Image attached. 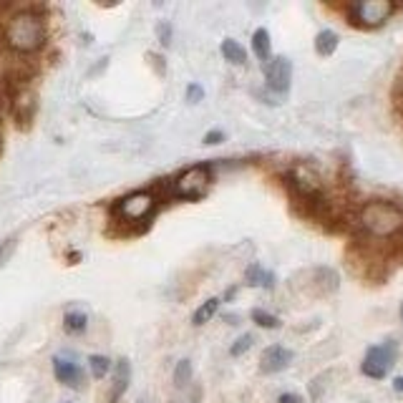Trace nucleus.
Returning a JSON list of instances; mask_svg holds the SVG:
<instances>
[{
	"label": "nucleus",
	"mask_w": 403,
	"mask_h": 403,
	"mask_svg": "<svg viewBox=\"0 0 403 403\" xmlns=\"http://www.w3.org/2000/svg\"><path fill=\"white\" fill-rule=\"evenodd\" d=\"M217 308H219V298H210V300H205V303L199 305L197 310H194V315H192V323L194 325H205V323H210L212 317H214V313H217Z\"/></svg>",
	"instance_id": "obj_18"
},
{
	"label": "nucleus",
	"mask_w": 403,
	"mask_h": 403,
	"mask_svg": "<svg viewBox=\"0 0 403 403\" xmlns=\"http://www.w3.org/2000/svg\"><path fill=\"white\" fill-rule=\"evenodd\" d=\"M252 320H255L260 328H264V331H275V328L283 325L278 315H272V313L262 310V308H255V310H252Z\"/></svg>",
	"instance_id": "obj_20"
},
{
	"label": "nucleus",
	"mask_w": 403,
	"mask_h": 403,
	"mask_svg": "<svg viewBox=\"0 0 403 403\" xmlns=\"http://www.w3.org/2000/svg\"><path fill=\"white\" fill-rule=\"evenodd\" d=\"M401 320H403V303H401Z\"/></svg>",
	"instance_id": "obj_31"
},
{
	"label": "nucleus",
	"mask_w": 403,
	"mask_h": 403,
	"mask_svg": "<svg viewBox=\"0 0 403 403\" xmlns=\"http://www.w3.org/2000/svg\"><path fill=\"white\" fill-rule=\"evenodd\" d=\"M393 13H396V6L388 3V0H363V3L348 6V18L361 28L384 26Z\"/></svg>",
	"instance_id": "obj_5"
},
{
	"label": "nucleus",
	"mask_w": 403,
	"mask_h": 403,
	"mask_svg": "<svg viewBox=\"0 0 403 403\" xmlns=\"http://www.w3.org/2000/svg\"><path fill=\"white\" fill-rule=\"evenodd\" d=\"M154 212H157V197H154L149 189L126 194L124 199H119V202L113 205V214H116L119 222H124V225H141V222H149Z\"/></svg>",
	"instance_id": "obj_3"
},
{
	"label": "nucleus",
	"mask_w": 403,
	"mask_h": 403,
	"mask_svg": "<svg viewBox=\"0 0 403 403\" xmlns=\"http://www.w3.org/2000/svg\"><path fill=\"white\" fill-rule=\"evenodd\" d=\"M157 33H159V40H161V46H169V43H172V26H169L166 20H161L157 26Z\"/></svg>",
	"instance_id": "obj_25"
},
{
	"label": "nucleus",
	"mask_w": 403,
	"mask_h": 403,
	"mask_svg": "<svg viewBox=\"0 0 403 403\" xmlns=\"http://www.w3.org/2000/svg\"><path fill=\"white\" fill-rule=\"evenodd\" d=\"M15 242H18L15 237L6 239V242H0V267H3V264L10 260V255L15 252Z\"/></svg>",
	"instance_id": "obj_23"
},
{
	"label": "nucleus",
	"mask_w": 403,
	"mask_h": 403,
	"mask_svg": "<svg viewBox=\"0 0 403 403\" xmlns=\"http://www.w3.org/2000/svg\"><path fill=\"white\" fill-rule=\"evenodd\" d=\"M393 388H396L398 393H403V376H398L396 381H393Z\"/></svg>",
	"instance_id": "obj_29"
},
{
	"label": "nucleus",
	"mask_w": 403,
	"mask_h": 403,
	"mask_svg": "<svg viewBox=\"0 0 403 403\" xmlns=\"http://www.w3.org/2000/svg\"><path fill=\"white\" fill-rule=\"evenodd\" d=\"M53 373L58 378V384L68 386V388H81L84 386V370L76 361L71 358H63V356H56L53 358Z\"/></svg>",
	"instance_id": "obj_8"
},
{
	"label": "nucleus",
	"mask_w": 403,
	"mask_h": 403,
	"mask_svg": "<svg viewBox=\"0 0 403 403\" xmlns=\"http://www.w3.org/2000/svg\"><path fill=\"white\" fill-rule=\"evenodd\" d=\"M264 81L267 88L275 93H287L292 81V63L287 56H275L264 63Z\"/></svg>",
	"instance_id": "obj_7"
},
{
	"label": "nucleus",
	"mask_w": 403,
	"mask_h": 403,
	"mask_svg": "<svg viewBox=\"0 0 403 403\" xmlns=\"http://www.w3.org/2000/svg\"><path fill=\"white\" fill-rule=\"evenodd\" d=\"M212 187V166L210 164H194L174 179L172 192L179 199H202Z\"/></svg>",
	"instance_id": "obj_4"
},
{
	"label": "nucleus",
	"mask_w": 403,
	"mask_h": 403,
	"mask_svg": "<svg viewBox=\"0 0 403 403\" xmlns=\"http://www.w3.org/2000/svg\"><path fill=\"white\" fill-rule=\"evenodd\" d=\"M252 51L258 56L260 61H270V33L264 31V28H258L255 33H252Z\"/></svg>",
	"instance_id": "obj_16"
},
{
	"label": "nucleus",
	"mask_w": 403,
	"mask_h": 403,
	"mask_svg": "<svg viewBox=\"0 0 403 403\" xmlns=\"http://www.w3.org/2000/svg\"><path fill=\"white\" fill-rule=\"evenodd\" d=\"M278 403H305V401H303V396H300V393H283Z\"/></svg>",
	"instance_id": "obj_27"
},
{
	"label": "nucleus",
	"mask_w": 403,
	"mask_h": 403,
	"mask_svg": "<svg viewBox=\"0 0 403 403\" xmlns=\"http://www.w3.org/2000/svg\"><path fill=\"white\" fill-rule=\"evenodd\" d=\"M252 343H255V335L252 333H245V335H239L235 343H232V348H230V356L232 358H239V356H245L247 351L252 348Z\"/></svg>",
	"instance_id": "obj_22"
},
{
	"label": "nucleus",
	"mask_w": 403,
	"mask_h": 403,
	"mask_svg": "<svg viewBox=\"0 0 403 403\" xmlns=\"http://www.w3.org/2000/svg\"><path fill=\"white\" fill-rule=\"evenodd\" d=\"M356 225L373 239H393L403 232V210L388 199H370L358 210Z\"/></svg>",
	"instance_id": "obj_2"
},
{
	"label": "nucleus",
	"mask_w": 403,
	"mask_h": 403,
	"mask_svg": "<svg viewBox=\"0 0 403 403\" xmlns=\"http://www.w3.org/2000/svg\"><path fill=\"white\" fill-rule=\"evenodd\" d=\"M86 328H88L86 313L68 310L66 315H63V331H66L68 335H81V333H86Z\"/></svg>",
	"instance_id": "obj_13"
},
{
	"label": "nucleus",
	"mask_w": 403,
	"mask_h": 403,
	"mask_svg": "<svg viewBox=\"0 0 403 403\" xmlns=\"http://www.w3.org/2000/svg\"><path fill=\"white\" fill-rule=\"evenodd\" d=\"M202 99H205V88L199 86V84H189L187 86V101L189 104H199Z\"/></svg>",
	"instance_id": "obj_24"
},
{
	"label": "nucleus",
	"mask_w": 403,
	"mask_h": 403,
	"mask_svg": "<svg viewBox=\"0 0 403 403\" xmlns=\"http://www.w3.org/2000/svg\"><path fill=\"white\" fill-rule=\"evenodd\" d=\"M13 113L20 126H28L35 116V93L28 86H18L13 93Z\"/></svg>",
	"instance_id": "obj_10"
},
{
	"label": "nucleus",
	"mask_w": 403,
	"mask_h": 403,
	"mask_svg": "<svg viewBox=\"0 0 403 403\" xmlns=\"http://www.w3.org/2000/svg\"><path fill=\"white\" fill-rule=\"evenodd\" d=\"M0 141H3V129H0Z\"/></svg>",
	"instance_id": "obj_32"
},
{
	"label": "nucleus",
	"mask_w": 403,
	"mask_h": 403,
	"mask_svg": "<svg viewBox=\"0 0 403 403\" xmlns=\"http://www.w3.org/2000/svg\"><path fill=\"white\" fill-rule=\"evenodd\" d=\"M129 384H132V363H129V358H119L113 365V384L111 390H109V403H119Z\"/></svg>",
	"instance_id": "obj_11"
},
{
	"label": "nucleus",
	"mask_w": 403,
	"mask_h": 403,
	"mask_svg": "<svg viewBox=\"0 0 403 403\" xmlns=\"http://www.w3.org/2000/svg\"><path fill=\"white\" fill-rule=\"evenodd\" d=\"M235 295H237V287H230V290H227V295H225V298H227V300H232V298H235Z\"/></svg>",
	"instance_id": "obj_30"
},
{
	"label": "nucleus",
	"mask_w": 403,
	"mask_h": 403,
	"mask_svg": "<svg viewBox=\"0 0 403 403\" xmlns=\"http://www.w3.org/2000/svg\"><path fill=\"white\" fill-rule=\"evenodd\" d=\"M245 283L252 287H262V290H272L275 287V275L270 270H264L260 262H252L245 270Z\"/></svg>",
	"instance_id": "obj_12"
},
{
	"label": "nucleus",
	"mask_w": 403,
	"mask_h": 403,
	"mask_svg": "<svg viewBox=\"0 0 403 403\" xmlns=\"http://www.w3.org/2000/svg\"><path fill=\"white\" fill-rule=\"evenodd\" d=\"M315 283L320 292H335L338 290V272L331 267H317L315 270Z\"/></svg>",
	"instance_id": "obj_17"
},
{
	"label": "nucleus",
	"mask_w": 403,
	"mask_h": 403,
	"mask_svg": "<svg viewBox=\"0 0 403 403\" xmlns=\"http://www.w3.org/2000/svg\"><path fill=\"white\" fill-rule=\"evenodd\" d=\"M46 20L33 8H23L15 10L13 15H8L6 28H3V40L13 53L20 56H31L38 53L46 46Z\"/></svg>",
	"instance_id": "obj_1"
},
{
	"label": "nucleus",
	"mask_w": 403,
	"mask_h": 403,
	"mask_svg": "<svg viewBox=\"0 0 403 403\" xmlns=\"http://www.w3.org/2000/svg\"><path fill=\"white\" fill-rule=\"evenodd\" d=\"M338 33L335 31H320V33L315 35V51L317 56H323V58H328V56H333L338 48Z\"/></svg>",
	"instance_id": "obj_14"
},
{
	"label": "nucleus",
	"mask_w": 403,
	"mask_h": 403,
	"mask_svg": "<svg viewBox=\"0 0 403 403\" xmlns=\"http://www.w3.org/2000/svg\"><path fill=\"white\" fill-rule=\"evenodd\" d=\"M222 56H225V61L235 63V66H242V63L247 61V51L239 46L235 38H225V40H222Z\"/></svg>",
	"instance_id": "obj_15"
},
{
	"label": "nucleus",
	"mask_w": 403,
	"mask_h": 403,
	"mask_svg": "<svg viewBox=\"0 0 403 403\" xmlns=\"http://www.w3.org/2000/svg\"><path fill=\"white\" fill-rule=\"evenodd\" d=\"M88 368H91L93 378H104L109 376V370H111V361L106 356H91L88 358Z\"/></svg>",
	"instance_id": "obj_21"
},
{
	"label": "nucleus",
	"mask_w": 403,
	"mask_h": 403,
	"mask_svg": "<svg viewBox=\"0 0 403 403\" xmlns=\"http://www.w3.org/2000/svg\"><path fill=\"white\" fill-rule=\"evenodd\" d=\"M396 358H398V345L393 343V340H386V343H381V345H370L368 353H365V358H363L361 370H363L368 378L381 381V378L388 376V370L393 368Z\"/></svg>",
	"instance_id": "obj_6"
},
{
	"label": "nucleus",
	"mask_w": 403,
	"mask_h": 403,
	"mask_svg": "<svg viewBox=\"0 0 403 403\" xmlns=\"http://www.w3.org/2000/svg\"><path fill=\"white\" fill-rule=\"evenodd\" d=\"M292 358H295V353L287 351L285 345H270L260 356V370L262 373H280L292 363Z\"/></svg>",
	"instance_id": "obj_9"
},
{
	"label": "nucleus",
	"mask_w": 403,
	"mask_h": 403,
	"mask_svg": "<svg viewBox=\"0 0 403 403\" xmlns=\"http://www.w3.org/2000/svg\"><path fill=\"white\" fill-rule=\"evenodd\" d=\"M192 384V361H179L177 368H174V386L177 388H187Z\"/></svg>",
	"instance_id": "obj_19"
},
{
	"label": "nucleus",
	"mask_w": 403,
	"mask_h": 403,
	"mask_svg": "<svg viewBox=\"0 0 403 403\" xmlns=\"http://www.w3.org/2000/svg\"><path fill=\"white\" fill-rule=\"evenodd\" d=\"M225 141V132H219V129H214V132H210L205 136V144L212 146V144H222Z\"/></svg>",
	"instance_id": "obj_26"
},
{
	"label": "nucleus",
	"mask_w": 403,
	"mask_h": 403,
	"mask_svg": "<svg viewBox=\"0 0 403 403\" xmlns=\"http://www.w3.org/2000/svg\"><path fill=\"white\" fill-rule=\"evenodd\" d=\"M225 320H227L230 325H239V315H237V313H235V315H230V313H227Z\"/></svg>",
	"instance_id": "obj_28"
}]
</instances>
